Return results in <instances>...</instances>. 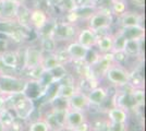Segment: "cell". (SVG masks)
Wrapping results in <instances>:
<instances>
[{
	"mask_svg": "<svg viewBox=\"0 0 146 131\" xmlns=\"http://www.w3.org/2000/svg\"><path fill=\"white\" fill-rule=\"evenodd\" d=\"M86 95L91 104V107H99L104 103H106V100L109 96V91L107 87L98 85V86L92 87L88 92H86Z\"/></svg>",
	"mask_w": 146,
	"mask_h": 131,
	"instance_id": "cell-8",
	"label": "cell"
},
{
	"mask_svg": "<svg viewBox=\"0 0 146 131\" xmlns=\"http://www.w3.org/2000/svg\"><path fill=\"white\" fill-rule=\"evenodd\" d=\"M51 15L44 11L42 9H38L35 7L30 8V25L31 29L35 32L39 33L49 22Z\"/></svg>",
	"mask_w": 146,
	"mask_h": 131,
	"instance_id": "cell-7",
	"label": "cell"
},
{
	"mask_svg": "<svg viewBox=\"0 0 146 131\" xmlns=\"http://www.w3.org/2000/svg\"><path fill=\"white\" fill-rule=\"evenodd\" d=\"M119 29V27H118ZM127 39H144L145 38V29L144 25L134 26L128 29H119Z\"/></svg>",
	"mask_w": 146,
	"mask_h": 131,
	"instance_id": "cell-19",
	"label": "cell"
},
{
	"mask_svg": "<svg viewBox=\"0 0 146 131\" xmlns=\"http://www.w3.org/2000/svg\"><path fill=\"white\" fill-rule=\"evenodd\" d=\"M104 76L109 82L110 85L116 86L118 88V87L124 86V85L129 84L130 71L127 68H124L123 65H118V63H113L106 70Z\"/></svg>",
	"mask_w": 146,
	"mask_h": 131,
	"instance_id": "cell-5",
	"label": "cell"
},
{
	"mask_svg": "<svg viewBox=\"0 0 146 131\" xmlns=\"http://www.w3.org/2000/svg\"><path fill=\"white\" fill-rule=\"evenodd\" d=\"M85 121H87V116H86L85 112L67 108L66 117H64V127L75 130L78 127L84 124Z\"/></svg>",
	"mask_w": 146,
	"mask_h": 131,
	"instance_id": "cell-9",
	"label": "cell"
},
{
	"mask_svg": "<svg viewBox=\"0 0 146 131\" xmlns=\"http://www.w3.org/2000/svg\"><path fill=\"white\" fill-rule=\"evenodd\" d=\"M38 45L44 54H51V53H55L59 44L51 36H42L39 37Z\"/></svg>",
	"mask_w": 146,
	"mask_h": 131,
	"instance_id": "cell-20",
	"label": "cell"
},
{
	"mask_svg": "<svg viewBox=\"0 0 146 131\" xmlns=\"http://www.w3.org/2000/svg\"><path fill=\"white\" fill-rule=\"evenodd\" d=\"M1 63L7 69L20 71V54L14 49H5L0 53Z\"/></svg>",
	"mask_w": 146,
	"mask_h": 131,
	"instance_id": "cell-14",
	"label": "cell"
},
{
	"mask_svg": "<svg viewBox=\"0 0 146 131\" xmlns=\"http://www.w3.org/2000/svg\"><path fill=\"white\" fill-rule=\"evenodd\" d=\"M107 120L116 124H128L129 110L120 106H112L106 110Z\"/></svg>",
	"mask_w": 146,
	"mask_h": 131,
	"instance_id": "cell-15",
	"label": "cell"
},
{
	"mask_svg": "<svg viewBox=\"0 0 146 131\" xmlns=\"http://www.w3.org/2000/svg\"><path fill=\"white\" fill-rule=\"evenodd\" d=\"M0 95H1V93H0Z\"/></svg>",
	"mask_w": 146,
	"mask_h": 131,
	"instance_id": "cell-32",
	"label": "cell"
},
{
	"mask_svg": "<svg viewBox=\"0 0 146 131\" xmlns=\"http://www.w3.org/2000/svg\"><path fill=\"white\" fill-rule=\"evenodd\" d=\"M66 49L70 60L72 63H78V61H84L85 60L86 54H87V48L82 46L76 41H72L66 44Z\"/></svg>",
	"mask_w": 146,
	"mask_h": 131,
	"instance_id": "cell-13",
	"label": "cell"
},
{
	"mask_svg": "<svg viewBox=\"0 0 146 131\" xmlns=\"http://www.w3.org/2000/svg\"><path fill=\"white\" fill-rule=\"evenodd\" d=\"M15 115L13 114L12 109L5 107L0 110V128L2 131H9L13 121L15 120Z\"/></svg>",
	"mask_w": 146,
	"mask_h": 131,
	"instance_id": "cell-18",
	"label": "cell"
},
{
	"mask_svg": "<svg viewBox=\"0 0 146 131\" xmlns=\"http://www.w3.org/2000/svg\"><path fill=\"white\" fill-rule=\"evenodd\" d=\"M59 65H61V63H59V60H58L55 53L44 54L42 63H40V67L43 68L44 71H50V70L55 69L56 67H58Z\"/></svg>",
	"mask_w": 146,
	"mask_h": 131,
	"instance_id": "cell-21",
	"label": "cell"
},
{
	"mask_svg": "<svg viewBox=\"0 0 146 131\" xmlns=\"http://www.w3.org/2000/svg\"><path fill=\"white\" fill-rule=\"evenodd\" d=\"M44 53L42 51L38 44H31L23 51V61L20 68V73L22 75L23 72L29 71L31 69L39 67L42 63Z\"/></svg>",
	"mask_w": 146,
	"mask_h": 131,
	"instance_id": "cell-4",
	"label": "cell"
},
{
	"mask_svg": "<svg viewBox=\"0 0 146 131\" xmlns=\"http://www.w3.org/2000/svg\"><path fill=\"white\" fill-rule=\"evenodd\" d=\"M106 131H128V124H116L107 120Z\"/></svg>",
	"mask_w": 146,
	"mask_h": 131,
	"instance_id": "cell-27",
	"label": "cell"
},
{
	"mask_svg": "<svg viewBox=\"0 0 146 131\" xmlns=\"http://www.w3.org/2000/svg\"><path fill=\"white\" fill-rule=\"evenodd\" d=\"M26 131H51V129L45 119L39 118L36 120H33V121H30L27 125V130Z\"/></svg>",
	"mask_w": 146,
	"mask_h": 131,
	"instance_id": "cell-26",
	"label": "cell"
},
{
	"mask_svg": "<svg viewBox=\"0 0 146 131\" xmlns=\"http://www.w3.org/2000/svg\"><path fill=\"white\" fill-rule=\"evenodd\" d=\"M132 2V5L139 8V9H143L145 7V0H130Z\"/></svg>",
	"mask_w": 146,
	"mask_h": 131,
	"instance_id": "cell-28",
	"label": "cell"
},
{
	"mask_svg": "<svg viewBox=\"0 0 146 131\" xmlns=\"http://www.w3.org/2000/svg\"><path fill=\"white\" fill-rule=\"evenodd\" d=\"M79 27L76 24H73L71 22H68L66 20H55V24L51 33V37L56 39L58 44H67L69 42L75 41V36L78 33Z\"/></svg>",
	"mask_w": 146,
	"mask_h": 131,
	"instance_id": "cell-3",
	"label": "cell"
},
{
	"mask_svg": "<svg viewBox=\"0 0 146 131\" xmlns=\"http://www.w3.org/2000/svg\"><path fill=\"white\" fill-rule=\"evenodd\" d=\"M144 39H127L124 45V54L128 58H141L143 56Z\"/></svg>",
	"mask_w": 146,
	"mask_h": 131,
	"instance_id": "cell-17",
	"label": "cell"
},
{
	"mask_svg": "<svg viewBox=\"0 0 146 131\" xmlns=\"http://www.w3.org/2000/svg\"><path fill=\"white\" fill-rule=\"evenodd\" d=\"M112 46H113V34L111 32L97 35L95 48L99 54L112 53Z\"/></svg>",
	"mask_w": 146,
	"mask_h": 131,
	"instance_id": "cell-16",
	"label": "cell"
},
{
	"mask_svg": "<svg viewBox=\"0 0 146 131\" xmlns=\"http://www.w3.org/2000/svg\"><path fill=\"white\" fill-rule=\"evenodd\" d=\"M109 8L112 15L116 19L117 17L128 10V0H111Z\"/></svg>",
	"mask_w": 146,
	"mask_h": 131,
	"instance_id": "cell-22",
	"label": "cell"
},
{
	"mask_svg": "<svg viewBox=\"0 0 146 131\" xmlns=\"http://www.w3.org/2000/svg\"><path fill=\"white\" fill-rule=\"evenodd\" d=\"M21 3L15 0H0V19L12 21L18 15Z\"/></svg>",
	"mask_w": 146,
	"mask_h": 131,
	"instance_id": "cell-11",
	"label": "cell"
},
{
	"mask_svg": "<svg viewBox=\"0 0 146 131\" xmlns=\"http://www.w3.org/2000/svg\"><path fill=\"white\" fill-rule=\"evenodd\" d=\"M78 8L74 0H61L60 2L55 7V9H58L59 12L62 13L63 15H67L69 13L73 12Z\"/></svg>",
	"mask_w": 146,
	"mask_h": 131,
	"instance_id": "cell-25",
	"label": "cell"
},
{
	"mask_svg": "<svg viewBox=\"0 0 146 131\" xmlns=\"http://www.w3.org/2000/svg\"><path fill=\"white\" fill-rule=\"evenodd\" d=\"M115 21V17L110 11V8H100L96 9L93 14L87 20V25L92 31H94L97 35L109 33V31L112 29V25Z\"/></svg>",
	"mask_w": 146,
	"mask_h": 131,
	"instance_id": "cell-1",
	"label": "cell"
},
{
	"mask_svg": "<svg viewBox=\"0 0 146 131\" xmlns=\"http://www.w3.org/2000/svg\"><path fill=\"white\" fill-rule=\"evenodd\" d=\"M131 97L134 102V105L135 108L139 109L144 106V88L143 87H133L131 90Z\"/></svg>",
	"mask_w": 146,
	"mask_h": 131,
	"instance_id": "cell-24",
	"label": "cell"
},
{
	"mask_svg": "<svg viewBox=\"0 0 146 131\" xmlns=\"http://www.w3.org/2000/svg\"><path fill=\"white\" fill-rule=\"evenodd\" d=\"M75 41L87 49L95 48L96 41H97V34L94 31H92L88 26L79 27L76 36H75Z\"/></svg>",
	"mask_w": 146,
	"mask_h": 131,
	"instance_id": "cell-10",
	"label": "cell"
},
{
	"mask_svg": "<svg viewBox=\"0 0 146 131\" xmlns=\"http://www.w3.org/2000/svg\"><path fill=\"white\" fill-rule=\"evenodd\" d=\"M117 26L119 29H128V27H134V26H142L144 23V15L136 11L127 10L125 12L120 14L116 18Z\"/></svg>",
	"mask_w": 146,
	"mask_h": 131,
	"instance_id": "cell-6",
	"label": "cell"
},
{
	"mask_svg": "<svg viewBox=\"0 0 146 131\" xmlns=\"http://www.w3.org/2000/svg\"><path fill=\"white\" fill-rule=\"evenodd\" d=\"M113 34V46H112V53H119L123 51L124 49V45L127 42V38L124 37V35L121 33L119 29H117V31Z\"/></svg>",
	"mask_w": 146,
	"mask_h": 131,
	"instance_id": "cell-23",
	"label": "cell"
},
{
	"mask_svg": "<svg viewBox=\"0 0 146 131\" xmlns=\"http://www.w3.org/2000/svg\"><path fill=\"white\" fill-rule=\"evenodd\" d=\"M55 131H74L73 129H70V128H68V127H62L60 129H58V130H55Z\"/></svg>",
	"mask_w": 146,
	"mask_h": 131,
	"instance_id": "cell-30",
	"label": "cell"
},
{
	"mask_svg": "<svg viewBox=\"0 0 146 131\" xmlns=\"http://www.w3.org/2000/svg\"><path fill=\"white\" fill-rule=\"evenodd\" d=\"M27 79L21 74L0 73V93L3 96L23 94Z\"/></svg>",
	"mask_w": 146,
	"mask_h": 131,
	"instance_id": "cell-2",
	"label": "cell"
},
{
	"mask_svg": "<svg viewBox=\"0 0 146 131\" xmlns=\"http://www.w3.org/2000/svg\"><path fill=\"white\" fill-rule=\"evenodd\" d=\"M60 1H61V0H48V2L50 3V6H52L54 8H55V7L57 6V5H58Z\"/></svg>",
	"mask_w": 146,
	"mask_h": 131,
	"instance_id": "cell-29",
	"label": "cell"
},
{
	"mask_svg": "<svg viewBox=\"0 0 146 131\" xmlns=\"http://www.w3.org/2000/svg\"><path fill=\"white\" fill-rule=\"evenodd\" d=\"M15 1H18L21 5H26V2H27V0H15Z\"/></svg>",
	"mask_w": 146,
	"mask_h": 131,
	"instance_id": "cell-31",
	"label": "cell"
},
{
	"mask_svg": "<svg viewBox=\"0 0 146 131\" xmlns=\"http://www.w3.org/2000/svg\"><path fill=\"white\" fill-rule=\"evenodd\" d=\"M68 108H72V109H76V110H82V112H86L87 109H90L91 108V104L88 102L86 92L79 88L68 100Z\"/></svg>",
	"mask_w": 146,
	"mask_h": 131,
	"instance_id": "cell-12",
	"label": "cell"
}]
</instances>
